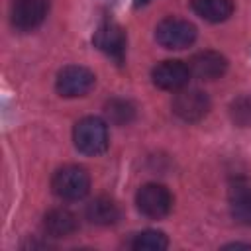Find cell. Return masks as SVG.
Segmentation results:
<instances>
[{
    "label": "cell",
    "instance_id": "1",
    "mask_svg": "<svg viewBox=\"0 0 251 251\" xmlns=\"http://www.w3.org/2000/svg\"><path fill=\"white\" fill-rule=\"evenodd\" d=\"M75 147L84 155H98L108 147V126L104 120L88 116L73 129Z\"/></svg>",
    "mask_w": 251,
    "mask_h": 251
},
{
    "label": "cell",
    "instance_id": "2",
    "mask_svg": "<svg viewBox=\"0 0 251 251\" xmlns=\"http://www.w3.org/2000/svg\"><path fill=\"white\" fill-rule=\"evenodd\" d=\"M51 186L53 192L63 200H80L88 194L90 176L78 165H65L53 175Z\"/></svg>",
    "mask_w": 251,
    "mask_h": 251
},
{
    "label": "cell",
    "instance_id": "3",
    "mask_svg": "<svg viewBox=\"0 0 251 251\" xmlns=\"http://www.w3.org/2000/svg\"><path fill=\"white\" fill-rule=\"evenodd\" d=\"M155 39L165 49H184L194 43L196 27L188 20L180 18H167L155 29Z\"/></svg>",
    "mask_w": 251,
    "mask_h": 251
},
{
    "label": "cell",
    "instance_id": "4",
    "mask_svg": "<svg viewBox=\"0 0 251 251\" xmlns=\"http://www.w3.org/2000/svg\"><path fill=\"white\" fill-rule=\"evenodd\" d=\"M135 204H137V208H139V212L143 216L159 220V218H163V216H167L171 212L173 196L163 184L149 182V184H143L137 190Z\"/></svg>",
    "mask_w": 251,
    "mask_h": 251
},
{
    "label": "cell",
    "instance_id": "5",
    "mask_svg": "<svg viewBox=\"0 0 251 251\" xmlns=\"http://www.w3.org/2000/svg\"><path fill=\"white\" fill-rule=\"evenodd\" d=\"M94 73L88 71L86 67H78V65H71L65 67L59 75H57V92L65 98H76V96H84L86 92L92 90L94 86Z\"/></svg>",
    "mask_w": 251,
    "mask_h": 251
},
{
    "label": "cell",
    "instance_id": "6",
    "mask_svg": "<svg viewBox=\"0 0 251 251\" xmlns=\"http://www.w3.org/2000/svg\"><path fill=\"white\" fill-rule=\"evenodd\" d=\"M49 12V0H12L10 18L14 27L22 31L35 29Z\"/></svg>",
    "mask_w": 251,
    "mask_h": 251
},
{
    "label": "cell",
    "instance_id": "7",
    "mask_svg": "<svg viewBox=\"0 0 251 251\" xmlns=\"http://www.w3.org/2000/svg\"><path fill=\"white\" fill-rule=\"evenodd\" d=\"M210 110V98L202 90H182L173 100V112L184 122H198Z\"/></svg>",
    "mask_w": 251,
    "mask_h": 251
},
{
    "label": "cell",
    "instance_id": "8",
    "mask_svg": "<svg viewBox=\"0 0 251 251\" xmlns=\"http://www.w3.org/2000/svg\"><path fill=\"white\" fill-rule=\"evenodd\" d=\"M190 75L192 73L188 65H184L182 61H163L153 69L151 78L155 86L163 90H180L188 84Z\"/></svg>",
    "mask_w": 251,
    "mask_h": 251
},
{
    "label": "cell",
    "instance_id": "9",
    "mask_svg": "<svg viewBox=\"0 0 251 251\" xmlns=\"http://www.w3.org/2000/svg\"><path fill=\"white\" fill-rule=\"evenodd\" d=\"M92 43H94L102 53L114 57L116 61H122V59H124V53H126V31H124L118 24L106 22V24H102V25L94 31Z\"/></svg>",
    "mask_w": 251,
    "mask_h": 251
},
{
    "label": "cell",
    "instance_id": "10",
    "mask_svg": "<svg viewBox=\"0 0 251 251\" xmlns=\"http://www.w3.org/2000/svg\"><path fill=\"white\" fill-rule=\"evenodd\" d=\"M188 69L194 76H198L202 80H214L226 73L227 61L224 55H220L216 51H200L190 59Z\"/></svg>",
    "mask_w": 251,
    "mask_h": 251
},
{
    "label": "cell",
    "instance_id": "11",
    "mask_svg": "<svg viewBox=\"0 0 251 251\" xmlns=\"http://www.w3.org/2000/svg\"><path fill=\"white\" fill-rule=\"evenodd\" d=\"M229 210L231 216L245 226H251V182L239 178L229 186Z\"/></svg>",
    "mask_w": 251,
    "mask_h": 251
},
{
    "label": "cell",
    "instance_id": "12",
    "mask_svg": "<svg viewBox=\"0 0 251 251\" xmlns=\"http://www.w3.org/2000/svg\"><path fill=\"white\" fill-rule=\"evenodd\" d=\"M76 227H78V222L75 214L63 208L51 210L43 218V231L49 237H69L76 231Z\"/></svg>",
    "mask_w": 251,
    "mask_h": 251
},
{
    "label": "cell",
    "instance_id": "13",
    "mask_svg": "<svg viewBox=\"0 0 251 251\" xmlns=\"http://www.w3.org/2000/svg\"><path fill=\"white\" fill-rule=\"evenodd\" d=\"M86 218L96 226H112L120 220V208L112 198L98 196L86 206Z\"/></svg>",
    "mask_w": 251,
    "mask_h": 251
},
{
    "label": "cell",
    "instance_id": "14",
    "mask_svg": "<svg viewBox=\"0 0 251 251\" xmlns=\"http://www.w3.org/2000/svg\"><path fill=\"white\" fill-rule=\"evenodd\" d=\"M192 8L206 22L218 24L231 16L233 2L231 0H192Z\"/></svg>",
    "mask_w": 251,
    "mask_h": 251
},
{
    "label": "cell",
    "instance_id": "15",
    "mask_svg": "<svg viewBox=\"0 0 251 251\" xmlns=\"http://www.w3.org/2000/svg\"><path fill=\"white\" fill-rule=\"evenodd\" d=\"M131 247L135 251H163L169 247V239L163 231L157 229H145L137 233L131 241Z\"/></svg>",
    "mask_w": 251,
    "mask_h": 251
},
{
    "label": "cell",
    "instance_id": "16",
    "mask_svg": "<svg viewBox=\"0 0 251 251\" xmlns=\"http://www.w3.org/2000/svg\"><path fill=\"white\" fill-rule=\"evenodd\" d=\"M106 114H108V118L114 124L124 126L127 122H131V118H133V106L129 102H126V100H112L106 106Z\"/></svg>",
    "mask_w": 251,
    "mask_h": 251
},
{
    "label": "cell",
    "instance_id": "17",
    "mask_svg": "<svg viewBox=\"0 0 251 251\" xmlns=\"http://www.w3.org/2000/svg\"><path fill=\"white\" fill-rule=\"evenodd\" d=\"M231 118L239 126L251 124V98H239L231 104Z\"/></svg>",
    "mask_w": 251,
    "mask_h": 251
},
{
    "label": "cell",
    "instance_id": "18",
    "mask_svg": "<svg viewBox=\"0 0 251 251\" xmlns=\"http://www.w3.org/2000/svg\"><path fill=\"white\" fill-rule=\"evenodd\" d=\"M151 0H135V6H145V4H149Z\"/></svg>",
    "mask_w": 251,
    "mask_h": 251
}]
</instances>
